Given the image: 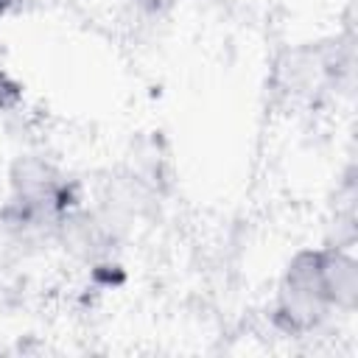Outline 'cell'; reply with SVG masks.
Masks as SVG:
<instances>
[{
  "label": "cell",
  "mask_w": 358,
  "mask_h": 358,
  "mask_svg": "<svg viewBox=\"0 0 358 358\" xmlns=\"http://www.w3.org/2000/svg\"><path fill=\"white\" fill-rule=\"evenodd\" d=\"M327 308L330 302L322 285L319 252H299L285 268L277 316L288 330H308L327 313Z\"/></svg>",
  "instance_id": "cell-1"
},
{
  "label": "cell",
  "mask_w": 358,
  "mask_h": 358,
  "mask_svg": "<svg viewBox=\"0 0 358 358\" xmlns=\"http://www.w3.org/2000/svg\"><path fill=\"white\" fill-rule=\"evenodd\" d=\"M319 268L330 308L352 310L358 302V263L338 249H322Z\"/></svg>",
  "instance_id": "cell-2"
},
{
  "label": "cell",
  "mask_w": 358,
  "mask_h": 358,
  "mask_svg": "<svg viewBox=\"0 0 358 358\" xmlns=\"http://www.w3.org/2000/svg\"><path fill=\"white\" fill-rule=\"evenodd\" d=\"M11 182H14V190H17V199L25 201L28 207H39L45 201H53L56 190H59V182H56V173L48 162L42 159H20L14 165V173H11Z\"/></svg>",
  "instance_id": "cell-3"
},
{
  "label": "cell",
  "mask_w": 358,
  "mask_h": 358,
  "mask_svg": "<svg viewBox=\"0 0 358 358\" xmlns=\"http://www.w3.org/2000/svg\"><path fill=\"white\" fill-rule=\"evenodd\" d=\"M8 6H11V0H0V14H3V11L8 8Z\"/></svg>",
  "instance_id": "cell-4"
}]
</instances>
